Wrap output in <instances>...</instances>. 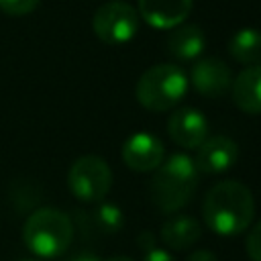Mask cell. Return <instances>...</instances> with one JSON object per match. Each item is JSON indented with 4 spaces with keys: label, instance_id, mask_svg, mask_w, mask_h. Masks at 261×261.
Here are the masks:
<instances>
[{
    "label": "cell",
    "instance_id": "1",
    "mask_svg": "<svg viewBox=\"0 0 261 261\" xmlns=\"http://www.w3.org/2000/svg\"><path fill=\"white\" fill-rule=\"evenodd\" d=\"M204 222L222 237H237L251 226L255 216V200L251 190L237 181L224 179L212 186L202 204Z\"/></svg>",
    "mask_w": 261,
    "mask_h": 261
},
{
    "label": "cell",
    "instance_id": "2",
    "mask_svg": "<svg viewBox=\"0 0 261 261\" xmlns=\"http://www.w3.org/2000/svg\"><path fill=\"white\" fill-rule=\"evenodd\" d=\"M198 188V169L192 157L175 153L165 159L151 179V200L161 212H175L184 208Z\"/></svg>",
    "mask_w": 261,
    "mask_h": 261
},
{
    "label": "cell",
    "instance_id": "3",
    "mask_svg": "<svg viewBox=\"0 0 261 261\" xmlns=\"http://www.w3.org/2000/svg\"><path fill=\"white\" fill-rule=\"evenodd\" d=\"M73 239L71 218L57 208H39L22 226V241L29 251L39 257L63 255Z\"/></svg>",
    "mask_w": 261,
    "mask_h": 261
},
{
    "label": "cell",
    "instance_id": "4",
    "mask_svg": "<svg viewBox=\"0 0 261 261\" xmlns=\"http://www.w3.org/2000/svg\"><path fill=\"white\" fill-rule=\"evenodd\" d=\"M188 92V77L173 63H157L149 67L137 82L135 94L143 108L163 112L179 104Z\"/></svg>",
    "mask_w": 261,
    "mask_h": 261
},
{
    "label": "cell",
    "instance_id": "5",
    "mask_svg": "<svg viewBox=\"0 0 261 261\" xmlns=\"http://www.w3.org/2000/svg\"><path fill=\"white\" fill-rule=\"evenodd\" d=\"M67 186L77 200L100 202L110 192L112 171L102 157L84 155L71 163L67 173Z\"/></svg>",
    "mask_w": 261,
    "mask_h": 261
},
{
    "label": "cell",
    "instance_id": "6",
    "mask_svg": "<svg viewBox=\"0 0 261 261\" xmlns=\"http://www.w3.org/2000/svg\"><path fill=\"white\" fill-rule=\"evenodd\" d=\"M92 29L102 43L124 45L139 31V12L124 0H110L94 12Z\"/></svg>",
    "mask_w": 261,
    "mask_h": 261
},
{
    "label": "cell",
    "instance_id": "7",
    "mask_svg": "<svg viewBox=\"0 0 261 261\" xmlns=\"http://www.w3.org/2000/svg\"><path fill=\"white\" fill-rule=\"evenodd\" d=\"M190 82L204 98H222L232 86L230 67L218 57H202L194 63Z\"/></svg>",
    "mask_w": 261,
    "mask_h": 261
},
{
    "label": "cell",
    "instance_id": "8",
    "mask_svg": "<svg viewBox=\"0 0 261 261\" xmlns=\"http://www.w3.org/2000/svg\"><path fill=\"white\" fill-rule=\"evenodd\" d=\"M165 157L163 143L151 133H135L122 145V161L128 169L147 173L155 171Z\"/></svg>",
    "mask_w": 261,
    "mask_h": 261
},
{
    "label": "cell",
    "instance_id": "9",
    "mask_svg": "<svg viewBox=\"0 0 261 261\" xmlns=\"http://www.w3.org/2000/svg\"><path fill=\"white\" fill-rule=\"evenodd\" d=\"M239 159V145L224 135L206 137V141L196 147V157L192 159L196 169L202 173H222L230 169Z\"/></svg>",
    "mask_w": 261,
    "mask_h": 261
},
{
    "label": "cell",
    "instance_id": "10",
    "mask_svg": "<svg viewBox=\"0 0 261 261\" xmlns=\"http://www.w3.org/2000/svg\"><path fill=\"white\" fill-rule=\"evenodd\" d=\"M167 133L171 141L184 149L200 147L208 137V120L198 108H177L167 120Z\"/></svg>",
    "mask_w": 261,
    "mask_h": 261
},
{
    "label": "cell",
    "instance_id": "11",
    "mask_svg": "<svg viewBox=\"0 0 261 261\" xmlns=\"http://www.w3.org/2000/svg\"><path fill=\"white\" fill-rule=\"evenodd\" d=\"M192 10V0H139V12L153 29H175Z\"/></svg>",
    "mask_w": 261,
    "mask_h": 261
},
{
    "label": "cell",
    "instance_id": "12",
    "mask_svg": "<svg viewBox=\"0 0 261 261\" xmlns=\"http://www.w3.org/2000/svg\"><path fill=\"white\" fill-rule=\"evenodd\" d=\"M232 102L245 114H261V65L243 69L230 86Z\"/></svg>",
    "mask_w": 261,
    "mask_h": 261
},
{
    "label": "cell",
    "instance_id": "13",
    "mask_svg": "<svg viewBox=\"0 0 261 261\" xmlns=\"http://www.w3.org/2000/svg\"><path fill=\"white\" fill-rule=\"evenodd\" d=\"M161 241L163 245H167L173 251H186L192 245H196V241H200L202 237V226L194 216L188 214H179V216H171L161 224Z\"/></svg>",
    "mask_w": 261,
    "mask_h": 261
},
{
    "label": "cell",
    "instance_id": "14",
    "mask_svg": "<svg viewBox=\"0 0 261 261\" xmlns=\"http://www.w3.org/2000/svg\"><path fill=\"white\" fill-rule=\"evenodd\" d=\"M204 47H206V39H204V33L198 24H179L167 37L169 53L181 61H190V59L200 57Z\"/></svg>",
    "mask_w": 261,
    "mask_h": 261
},
{
    "label": "cell",
    "instance_id": "15",
    "mask_svg": "<svg viewBox=\"0 0 261 261\" xmlns=\"http://www.w3.org/2000/svg\"><path fill=\"white\" fill-rule=\"evenodd\" d=\"M228 53L234 61L257 65L261 61V31L257 29H241L228 41Z\"/></svg>",
    "mask_w": 261,
    "mask_h": 261
},
{
    "label": "cell",
    "instance_id": "16",
    "mask_svg": "<svg viewBox=\"0 0 261 261\" xmlns=\"http://www.w3.org/2000/svg\"><path fill=\"white\" fill-rule=\"evenodd\" d=\"M94 220H96V224H98V228L102 232H116L124 224L122 210L118 206H114V204L98 206V210L94 212Z\"/></svg>",
    "mask_w": 261,
    "mask_h": 261
},
{
    "label": "cell",
    "instance_id": "17",
    "mask_svg": "<svg viewBox=\"0 0 261 261\" xmlns=\"http://www.w3.org/2000/svg\"><path fill=\"white\" fill-rule=\"evenodd\" d=\"M41 0H0V10L10 16H22L33 12Z\"/></svg>",
    "mask_w": 261,
    "mask_h": 261
},
{
    "label": "cell",
    "instance_id": "18",
    "mask_svg": "<svg viewBox=\"0 0 261 261\" xmlns=\"http://www.w3.org/2000/svg\"><path fill=\"white\" fill-rule=\"evenodd\" d=\"M245 249H247V255L251 261H261V220L249 230Z\"/></svg>",
    "mask_w": 261,
    "mask_h": 261
},
{
    "label": "cell",
    "instance_id": "19",
    "mask_svg": "<svg viewBox=\"0 0 261 261\" xmlns=\"http://www.w3.org/2000/svg\"><path fill=\"white\" fill-rule=\"evenodd\" d=\"M143 261H175V259L167 251H163V249H151V251L145 253Z\"/></svg>",
    "mask_w": 261,
    "mask_h": 261
},
{
    "label": "cell",
    "instance_id": "20",
    "mask_svg": "<svg viewBox=\"0 0 261 261\" xmlns=\"http://www.w3.org/2000/svg\"><path fill=\"white\" fill-rule=\"evenodd\" d=\"M186 261H218V259H216L214 253H210V251H206V249H200V251L192 253Z\"/></svg>",
    "mask_w": 261,
    "mask_h": 261
},
{
    "label": "cell",
    "instance_id": "21",
    "mask_svg": "<svg viewBox=\"0 0 261 261\" xmlns=\"http://www.w3.org/2000/svg\"><path fill=\"white\" fill-rule=\"evenodd\" d=\"M73 261H102L98 257H92V255H82V257H75Z\"/></svg>",
    "mask_w": 261,
    "mask_h": 261
},
{
    "label": "cell",
    "instance_id": "22",
    "mask_svg": "<svg viewBox=\"0 0 261 261\" xmlns=\"http://www.w3.org/2000/svg\"><path fill=\"white\" fill-rule=\"evenodd\" d=\"M104 261H133V259L124 257V255H116V257H110V259H104Z\"/></svg>",
    "mask_w": 261,
    "mask_h": 261
},
{
    "label": "cell",
    "instance_id": "23",
    "mask_svg": "<svg viewBox=\"0 0 261 261\" xmlns=\"http://www.w3.org/2000/svg\"><path fill=\"white\" fill-rule=\"evenodd\" d=\"M22 261H37V259H22Z\"/></svg>",
    "mask_w": 261,
    "mask_h": 261
}]
</instances>
